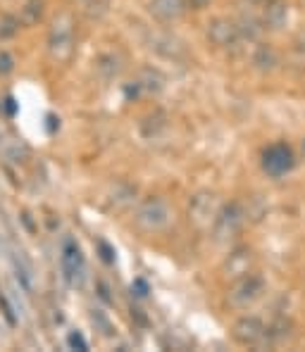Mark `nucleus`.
I'll list each match as a JSON object with an SVG mask.
<instances>
[{
    "instance_id": "1",
    "label": "nucleus",
    "mask_w": 305,
    "mask_h": 352,
    "mask_svg": "<svg viewBox=\"0 0 305 352\" xmlns=\"http://www.w3.org/2000/svg\"><path fill=\"white\" fill-rule=\"evenodd\" d=\"M48 50L58 62H67L74 53V17L70 12H60L50 24Z\"/></svg>"
},
{
    "instance_id": "2",
    "label": "nucleus",
    "mask_w": 305,
    "mask_h": 352,
    "mask_svg": "<svg viewBox=\"0 0 305 352\" xmlns=\"http://www.w3.org/2000/svg\"><path fill=\"white\" fill-rule=\"evenodd\" d=\"M169 219H172V210H169V205L165 203L162 198H158V195H151V198L141 200V205L134 212V221H136L138 229L146 231V234H155V231L167 229Z\"/></svg>"
},
{
    "instance_id": "3",
    "label": "nucleus",
    "mask_w": 305,
    "mask_h": 352,
    "mask_svg": "<svg viewBox=\"0 0 305 352\" xmlns=\"http://www.w3.org/2000/svg\"><path fill=\"white\" fill-rule=\"evenodd\" d=\"M246 210L241 203H229L224 205L220 210V214L215 217L213 221V238L215 243H220V245H227V243H231L236 236L241 234V229H244L246 224Z\"/></svg>"
},
{
    "instance_id": "4",
    "label": "nucleus",
    "mask_w": 305,
    "mask_h": 352,
    "mask_svg": "<svg viewBox=\"0 0 305 352\" xmlns=\"http://www.w3.org/2000/svg\"><path fill=\"white\" fill-rule=\"evenodd\" d=\"M262 293H265V281H262L260 276H255V274H246V276L236 278L234 286L229 288L227 302L236 309H244L248 305L255 302Z\"/></svg>"
},
{
    "instance_id": "5",
    "label": "nucleus",
    "mask_w": 305,
    "mask_h": 352,
    "mask_svg": "<svg viewBox=\"0 0 305 352\" xmlns=\"http://www.w3.org/2000/svg\"><path fill=\"white\" fill-rule=\"evenodd\" d=\"M60 267H62V274H65L67 283H72V286H81L86 264H84V252H81V248L76 245L74 238H65V241H62Z\"/></svg>"
},
{
    "instance_id": "6",
    "label": "nucleus",
    "mask_w": 305,
    "mask_h": 352,
    "mask_svg": "<svg viewBox=\"0 0 305 352\" xmlns=\"http://www.w3.org/2000/svg\"><path fill=\"white\" fill-rule=\"evenodd\" d=\"M220 210H222L220 198H217L215 193H210V190H200L189 203V219L193 221L198 229H208L215 221V217L220 214Z\"/></svg>"
},
{
    "instance_id": "7",
    "label": "nucleus",
    "mask_w": 305,
    "mask_h": 352,
    "mask_svg": "<svg viewBox=\"0 0 305 352\" xmlns=\"http://www.w3.org/2000/svg\"><path fill=\"white\" fill-rule=\"evenodd\" d=\"M293 167H296V155L286 143H275V146H270L262 153V169L270 176H275V179L288 174Z\"/></svg>"
},
{
    "instance_id": "8",
    "label": "nucleus",
    "mask_w": 305,
    "mask_h": 352,
    "mask_svg": "<svg viewBox=\"0 0 305 352\" xmlns=\"http://www.w3.org/2000/svg\"><path fill=\"white\" fill-rule=\"evenodd\" d=\"M148 48L155 50L158 55L167 60H174V62H182L189 58V50H186L184 41L177 38V36L167 34V31H158L148 38Z\"/></svg>"
},
{
    "instance_id": "9",
    "label": "nucleus",
    "mask_w": 305,
    "mask_h": 352,
    "mask_svg": "<svg viewBox=\"0 0 305 352\" xmlns=\"http://www.w3.org/2000/svg\"><path fill=\"white\" fill-rule=\"evenodd\" d=\"M234 338L241 345H260L262 340H267V326L262 324L260 317H241L234 324Z\"/></svg>"
},
{
    "instance_id": "10",
    "label": "nucleus",
    "mask_w": 305,
    "mask_h": 352,
    "mask_svg": "<svg viewBox=\"0 0 305 352\" xmlns=\"http://www.w3.org/2000/svg\"><path fill=\"white\" fill-rule=\"evenodd\" d=\"M208 41L217 48H231L241 41L239 27L229 19H213L208 24Z\"/></svg>"
},
{
    "instance_id": "11",
    "label": "nucleus",
    "mask_w": 305,
    "mask_h": 352,
    "mask_svg": "<svg viewBox=\"0 0 305 352\" xmlns=\"http://www.w3.org/2000/svg\"><path fill=\"white\" fill-rule=\"evenodd\" d=\"M186 10H189L186 0H151L148 3V12L162 24H172L177 19H182Z\"/></svg>"
},
{
    "instance_id": "12",
    "label": "nucleus",
    "mask_w": 305,
    "mask_h": 352,
    "mask_svg": "<svg viewBox=\"0 0 305 352\" xmlns=\"http://www.w3.org/2000/svg\"><path fill=\"white\" fill-rule=\"evenodd\" d=\"M288 22V3L286 0H265L262 5V24L272 31H282Z\"/></svg>"
},
{
    "instance_id": "13",
    "label": "nucleus",
    "mask_w": 305,
    "mask_h": 352,
    "mask_svg": "<svg viewBox=\"0 0 305 352\" xmlns=\"http://www.w3.org/2000/svg\"><path fill=\"white\" fill-rule=\"evenodd\" d=\"M251 264H253V252L248 248H236L234 252H229L224 262V272L231 278H241L246 274H251Z\"/></svg>"
},
{
    "instance_id": "14",
    "label": "nucleus",
    "mask_w": 305,
    "mask_h": 352,
    "mask_svg": "<svg viewBox=\"0 0 305 352\" xmlns=\"http://www.w3.org/2000/svg\"><path fill=\"white\" fill-rule=\"evenodd\" d=\"M122 69H124V65H122L120 55L103 53V55H98V58H96V72H98V76H101V79H105V81L117 79V76L122 74Z\"/></svg>"
},
{
    "instance_id": "15",
    "label": "nucleus",
    "mask_w": 305,
    "mask_h": 352,
    "mask_svg": "<svg viewBox=\"0 0 305 352\" xmlns=\"http://www.w3.org/2000/svg\"><path fill=\"white\" fill-rule=\"evenodd\" d=\"M253 65L260 72H272L279 65V55L272 45H257L255 53H253Z\"/></svg>"
},
{
    "instance_id": "16",
    "label": "nucleus",
    "mask_w": 305,
    "mask_h": 352,
    "mask_svg": "<svg viewBox=\"0 0 305 352\" xmlns=\"http://www.w3.org/2000/svg\"><path fill=\"white\" fill-rule=\"evenodd\" d=\"M138 84H141L143 91L148 93H160L165 88V76L160 69H153V67H143L141 74H138Z\"/></svg>"
},
{
    "instance_id": "17",
    "label": "nucleus",
    "mask_w": 305,
    "mask_h": 352,
    "mask_svg": "<svg viewBox=\"0 0 305 352\" xmlns=\"http://www.w3.org/2000/svg\"><path fill=\"white\" fill-rule=\"evenodd\" d=\"M134 198H136V188L129 184H124V181H120V184L112 186V198L110 203L115 210H124V207H129L134 203Z\"/></svg>"
},
{
    "instance_id": "18",
    "label": "nucleus",
    "mask_w": 305,
    "mask_h": 352,
    "mask_svg": "<svg viewBox=\"0 0 305 352\" xmlns=\"http://www.w3.org/2000/svg\"><path fill=\"white\" fill-rule=\"evenodd\" d=\"M43 8H45V0H27L22 12H19V22H22L24 27L39 24L41 17H43Z\"/></svg>"
},
{
    "instance_id": "19",
    "label": "nucleus",
    "mask_w": 305,
    "mask_h": 352,
    "mask_svg": "<svg viewBox=\"0 0 305 352\" xmlns=\"http://www.w3.org/2000/svg\"><path fill=\"white\" fill-rule=\"evenodd\" d=\"M165 126H167V122H165V115H162V112H155V115L143 119L141 133H143L146 138H153V136H158V133L162 131Z\"/></svg>"
},
{
    "instance_id": "20",
    "label": "nucleus",
    "mask_w": 305,
    "mask_h": 352,
    "mask_svg": "<svg viewBox=\"0 0 305 352\" xmlns=\"http://www.w3.org/2000/svg\"><path fill=\"white\" fill-rule=\"evenodd\" d=\"M236 27H239L241 38H248V41H255L257 36H260V31H262L260 22H257L253 14H244V17H241V22L236 24Z\"/></svg>"
},
{
    "instance_id": "21",
    "label": "nucleus",
    "mask_w": 305,
    "mask_h": 352,
    "mask_svg": "<svg viewBox=\"0 0 305 352\" xmlns=\"http://www.w3.org/2000/svg\"><path fill=\"white\" fill-rule=\"evenodd\" d=\"M288 333H291V322L286 317H279L275 324L267 326V340L277 343V340H286Z\"/></svg>"
},
{
    "instance_id": "22",
    "label": "nucleus",
    "mask_w": 305,
    "mask_h": 352,
    "mask_svg": "<svg viewBox=\"0 0 305 352\" xmlns=\"http://www.w3.org/2000/svg\"><path fill=\"white\" fill-rule=\"evenodd\" d=\"M19 27H22V22H19L17 17H12V14H3V17H0V41L14 38Z\"/></svg>"
},
{
    "instance_id": "23",
    "label": "nucleus",
    "mask_w": 305,
    "mask_h": 352,
    "mask_svg": "<svg viewBox=\"0 0 305 352\" xmlns=\"http://www.w3.org/2000/svg\"><path fill=\"white\" fill-rule=\"evenodd\" d=\"M91 322H93V326H96V331H101L103 336H112V324H110V319L105 317V312H101V309H93Z\"/></svg>"
},
{
    "instance_id": "24",
    "label": "nucleus",
    "mask_w": 305,
    "mask_h": 352,
    "mask_svg": "<svg viewBox=\"0 0 305 352\" xmlns=\"http://www.w3.org/2000/svg\"><path fill=\"white\" fill-rule=\"evenodd\" d=\"M5 155H8L12 162H24V157L29 155V150H27V146H22V143H10V148L5 150Z\"/></svg>"
},
{
    "instance_id": "25",
    "label": "nucleus",
    "mask_w": 305,
    "mask_h": 352,
    "mask_svg": "<svg viewBox=\"0 0 305 352\" xmlns=\"http://www.w3.org/2000/svg\"><path fill=\"white\" fill-rule=\"evenodd\" d=\"M67 343H70L72 350H81V352L89 350V343H86V338L79 333V331H72V333L67 336Z\"/></svg>"
},
{
    "instance_id": "26",
    "label": "nucleus",
    "mask_w": 305,
    "mask_h": 352,
    "mask_svg": "<svg viewBox=\"0 0 305 352\" xmlns=\"http://www.w3.org/2000/svg\"><path fill=\"white\" fill-rule=\"evenodd\" d=\"M12 69H14V60H12V55H10V53H0V76L12 74Z\"/></svg>"
},
{
    "instance_id": "27",
    "label": "nucleus",
    "mask_w": 305,
    "mask_h": 352,
    "mask_svg": "<svg viewBox=\"0 0 305 352\" xmlns=\"http://www.w3.org/2000/svg\"><path fill=\"white\" fill-rule=\"evenodd\" d=\"M84 3L89 5V12H91V14L101 17V14L107 10V5H110V0H84Z\"/></svg>"
},
{
    "instance_id": "28",
    "label": "nucleus",
    "mask_w": 305,
    "mask_h": 352,
    "mask_svg": "<svg viewBox=\"0 0 305 352\" xmlns=\"http://www.w3.org/2000/svg\"><path fill=\"white\" fill-rule=\"evenodd\" d=\"M132 293L136 295V298H146V295H148V283L143 281V278H136V281L132 283Z\"/></svg>"
},
{
    "instance_id": "29",
    "label": "nucleus",
    "mask_w": 305,
    "mask_h": 352,
    "mask_svg": "<svg viewBox=\"0 0 305 352\" xmlns=\"http://www.w3.org/2000/svg\"><path fill=\"white\" fill-rule=\"evenodd\" d=\"M98 248H101V252H103V260H105L107 264H112V262H115V252L110 250V245H107V243H98Z\"/></svg>"
},
{
    "instance_id": "30",
    "label": "nucleus",
    "mask_w": 305,
    "mask_h": 352,
    "mask_svg": "<svg viewBox=\"0 0 305 352\" xmlns=\"http://www.w3.org/2000/svg\"><path fill=\"white\" fill-rule=\"evenodd\" d=\"M186 5H189L191 10H205L210 5V0H186Z\"/></svg>"
},
{
    "instance_id": "31",
    "label": "nucleus",
    "mask_w": 305,
    "mask_h": 352,
    "mask_svg": "<svg viewBox=\"0 0 305 352\" xmlns=\"http://www.w3.org/2000/svg\"><path fill=\"white\" fill-rule=\"evenodd\" d=\"M5 110H8V115L12 117L14 112H17V107H14V100L12 98H8V100H5Z\"/></svg>"
},
{
    "instance_id": "32",
    "label": "nucleus",
    "mask_w": 305,
    "mask_h": 352,
    "mask_svg": "<svg viewBox=\"0 0 305 352\" xmlns=\"http://www.w3.org/2000/svg\"><path fill=\"white\" fill-rule=\"evenodd\" d=\"M301 150H303V157H305V141H303V146H301Z\"/></svg>"
}]
</instances>
